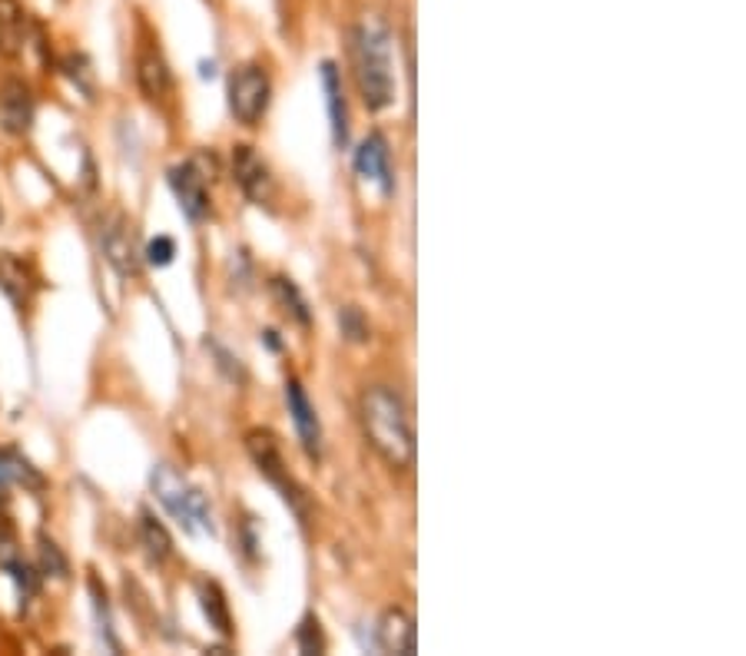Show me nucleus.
Listing matches in <instances>:
<instances>
[{"mask_svg":"<svg viewBox=\"0 0 746 656\" xmlns=\"http://www.w3.org/2000/svg\"><path fill=\"white\" fill-rule=\"evenodd\" d=\"M359 417L369 445L382 454L395 471H409L415 464V425L412 411L398 391L388 385H375L359 401Z\"/></svg>","mask_w":746,"mask_h":656,"instance_id":"1","label":"nucleus"},{"mask_svg":"<svg viewBox=\"0 0 746 656\" xmlns=\"http://www.w3.org/2000/svg\"><path fill=\"white\" fill-rule=\"evenodd\" d=\"M356 80L369 110H385L395 100V56L391 37L382 24L365 21L356 30Z\"/></svg>","mask_w":746,"mask_h":656,"instance_id":"2","label":"nucleus"},{"mask_svg":"<svg viewBox=\"0 0 746 656\" xmlns=\"http://www.w3.org/2000/svg\"><path fill=\"white\" fill-rule=\"evenodd\" d=\"M150 485H153V494L159 498V504L183 524V530H190V533H216L213 507H209L206 494L200 488H193L177 467L159 464L153 471V477H150Z\"/></svg>","mask_w":746,"mask_h":656,"instance_id":"3","label":"nucleus"},{"mask_svg":"<svg viewBox=\"0 0 746 656\" xmlns=\"http://www.w3.org/2000/svg\"><path fill=\"white\" fill-rule=\"evenodd\" d=\"M269 93L272 87H269L266 70L256 64H246L229 77V113H233L243 127H256L262 113L269 110Z\"/></svg>","mask_w":746,"mask_h":656,"instance_id":"4","label":"nucleus"},{"mask_svg":"<svg viewBox=\"0 0 746 656\" xmlns=\"http://www.w3.org/2000/svg\"><path fill=\"white\" fill-rule=\"evenodd\" d=\"M246 451L253 454V461H256L259 474H262V477H269V481L282 491V498L290 501V504L303 514V507H299V491H296V485H293V477L285 474V467H282V454H279L275 438H272L269 432L256 428V432H249V435H246Z\"/></svg>","mask_w":746,"mask_h":656,"instance_id":"5","label":"nucleus"},{"mask_svg":"<svg viewBox=\"0 0 746 656\" xmlns=\"http://www.w3.org/2000/svg\"><path fill=\"white\" fill-rule=\"evenodd\" d=\"M103 256L124 279H133L140 272V249H137V232L127 216H113L103 229Z\"/></svg>","mask_w":746,"mask_h":656,"instance_id":"6","label":"nucleus"},{"mask_svg":"<svg viewBox=\"0 0 746 656\" xmlns=\"http://www.w3.org/2000/svg\"><path fill=\"white\" fill-rule=\"evenodd\" d=\"M169 186H173L177 200H180V209L200 222L209 216V190H206V176L200 172V166L190 159V163H180L169 169Z\"/></svg>","mask_w":746,"mask_h":656,"instance_id":"7","label":"nucleus"},{"mask_svg":"<svg viewBox=\"0 0 746 656\" xmlns=\"http://www.w3.org/2000/svg\"><path fill=\"white\" fill-rule=\"evenodd\" d=\"M285 401H290V414H293V422H296V432L303 438V448L309 458H322V425H319V414L303 388L299 378H290L285 382Z\"/></svg>","mask_w":746,"mask_h":656,"instance_id":"8","label":"nucleus"},{"mask_svg":"<svg viewBox=\"0 0 746 656\" xmlns=\"http://www.w3.org/2000/svg\"><path fill=\"white\" fill-rule=\"evenodd\" d=\"M0 127L11 137H24L34 127V93L17 77L0 87Z\"/></svg>","mask_w":746,"mask_h":656,"instance_id":"9","label":"nucleus"},{"mask_svg":"<svg viewBox=\"0 0 746 656\" xmlns=\"http://www.w3.org/2000/svg\"><path fill=\"white\" fill-rule=\"evenodd\" d=\"M233 176L236 183L243 186V193L253 200V203H269L272 200V176H269V166L262 163V156L253 150V146H233Z\"/></svg>","mask_w":746,"mask_h":656,"instance_id":"10","label":"nucleus"},{"mask_svg":"<svg viewBox=\"0 0 746 656\" xmlns=\"http://www.w3.org/2000/svg\"><path fill=\"white\" fill-rule=\"evenodd\" d=\"M356 169L365 179L369 186H375L382 196H388L395 190L391 179V159H388V143L382 133H372L359 150H356Z\"/></svg>","mask_w":746,"mask_h":656,"instance_id":"11","label":"nucleus"},{"mask_svg":"<svg viewBox=\"0 0 746 656\" xmlns=\"http://www.w3.org/2000/svg\"><path fill=\"white\" fill-rule=\"evenodd\" d=\"M0 292H4L17 309H27L37 292L34 269L24 259H17L14 253H0Z\"/></svg>","mask_w":746,"mask_h":656,"instance_id":"12","label":"nucleus"},{"mask_svg":"<svg viewBox=\"0 0 746 656\" xmlns=\"http://www.w3.org/2000/svg\"><path fill=\"white\" fill-rule=\"evenodd\" d=\"M30 17L21 0H0V56L17 60L27 47Z\"/></svg>","mask_w":746,"mask_h":656,"instance_id":"13","label":"nucleus"},{"mask_svg":"<svg viewBox=\"0 0 746 656\" xmlns=\"http://www.w3.org/2000/svg\"><path fill=\"white\" fill-rule=\"evenodd\" d=\"M137 83H140L143 97L153 100V103H159V100L169 97V87H173V80H169V67H166V60H163L159 50L143 47L137 53Z\"/></svg>","mask_w":746,"mask_h":656,"instance_id":"14","label":"nucleus"},{"mask_svg":"<svg viewBox=\"0 0 746 656\" xmlns=\"http://www.w3.org/2000/svg\"><path fill=\"white\" fill-rule=\"evenodd\" d=\"M378 649L388 653H415V620L401 610V607H388L378 617Z\"/></svg>","mask_w":746,"mask_h":656,"instance_id":"15","label":"nucleus"},{"mask_svg":"<svg viewBox=\"0 0 746 656\" xmlns=\"http://www.w3.org/2000/svg\"><path fill=\"white\" fill-rule=\"evenodd\" d=\"M322 87H325V103H329V119H332V140L335 146H346L349 143V110H346V93H342L335 64H322Z\"/></svg>","mask_w":746,"mask_h":656,"instance_id":"16","label":"nucleus"},{"mask_svg":"<svg viewBox=\"0 0 746 656\" xmlns=\"http://www.w3.org/2000/svg\"><path fill=\"white\" fill-rule=\"evenodd\" d=\"M140 541L150 554V561L163 564L173 554V537L166 533V527L153 517V514H140Z\"/></svg>","mask_w":746,"mask_h":656,"instance_id":"17","label":"nucleus"},{"mask_svg":"<svg viewBox=\"0 0 746 656\" xmlns=\"http://www.w3.org/2000/svg\"><path fill=\"white\" fill-rule=\"evenodd\" d=\"M200 601H203V614L209 617V627H216L222 636L233 633V620H229V604H226V596H222L219 583L203 580V583H200Z\"/></svg>","mask_w":746,"mask_h":656,"instance_id":"18","label":"nucleus"},{"mask_svg":"<svg viewBox=\"0 0 746 656\" xmlns=\"http://www.w3.org/2000/svg\"><path fill=\"white\" fill-rule=\"evenodd\" d=\"M272 295L279 298V306L285 316H293L299 325H309V306H306V298L303 292L296 288L293 279H272Z\"/></svg>","mask_w":746,"mask_h":656,"instance_id":"19","label":"nucleus"},{"mask_svg":"<svg viewBox=\"0 0 746 656\" xmlns=\"http://www.w3.org/2000/svg\"><path fill=\"white\" fill-rule=\"evenodd\" d=\"M40 570L43 574H53V577H67V561H64V554H61V548H56L53 541H47V537H40Z\"/></svg>","mask_w":746,"mask_h":656,"instance_id":"20","label":"nucleus"},{"mask_svg":"<svg viewBox=\"0 0 746 656\" xmlns=\"http://www.w3.org/2000/svg\"><path fill=\"white\" fill-rule=\"evenodd\" d=\"M296 643H299L303 653H322V649H325V636H322L319 620H316L312 614L303 620V627H299V633H296Z\"/></svg>","mask_w":746,"mask_h":656,"instance_id":"21","label":"nucleus"},{"mask_svg":"<svg viewBox=\"0 0 746 656\" xmlns=\"http://www.w3.org/2000/svg\"><path fill=\"white\" fill-rule=\"evenodd\" d=\"M173 256H177V243H173L169 235L153 239L150 249H146V259H150L153 266H169V262H173Z\"/></svg>","mask_w":746,"mask_h":656,"instance_id":"22","label":"nucleus"},{"mask_svg":"<svg viewBox=\"0 0 746 656\" xmlns=\"http://www.w3.org/2000/svg\"><path fill=\"white\" fill-rule=\"evenodd\" d=\"M64 67H67V77H70L74 83H80V87H83L87 93L93 90V87H90V83L83 80V70H87V60H83V56H67V64H64Z\"/></svg>","mask_w":746,"mask_h":656,"instance_id":"23","label":"nucleus"},{"mask_svg":"<svg viewBox=\"0 0 746 656\" xmlns=\"http://www.w3.org/2000/svg\"><path fill=\"white\" fill-rule=\"evenodd\" d=\"M14 481V471H11V451H0V491Z\"/></svg>","mask_w":746,"mask_h":656,"instance_id":"24","label":"nucleus"}]
</instances>
